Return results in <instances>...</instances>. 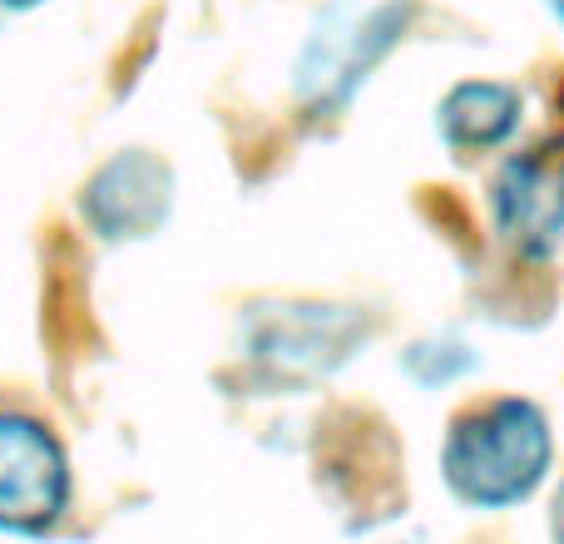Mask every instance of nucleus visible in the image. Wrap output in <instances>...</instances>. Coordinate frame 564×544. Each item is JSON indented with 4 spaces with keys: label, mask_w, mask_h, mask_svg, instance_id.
Here are the masks:
<instances>
[{
    "label": "nucleus",
    "mask_w": 564,
    "mask_h": 544,
    "mask_svg": "<svg viewBox=\"0 0 564 544\" xmlns=\"http://www.w3.org/2000/svg\"><path fill=\"white\" fill-rule=\"evenodd\" d=\"M69 510V456L45 421L0 411V530L45 535Z\"/></svg>",
    "instance_id": "4"
},
{
    "label": "nucleus",
    "mask_w": 564,
    "mask_h": 544,
    "mask_svg": "<svg viewBox=\"0 0 564 544\" xmlns=\"http://www.w3.org/2000/svg\"><path fill=\"white\" fill-rule=\"evenodd\" d=\"M490 224L525 263H545L564 243V134L510 154L490 178Z\"/></svg>",
    "instance_id": "3"
},
{
    "label": "nucleus",
    "mask_w": 564,
    "mask_h": 544,
    "mask_svg": "<svg viewBox=\"0 0 564 544\" xmlns=\"http://www.w3.org/2000/svg\"><path fill=\"white\" fill-rule=\"evenodd\" d=\"M550 535H555V544H564V486L555 496V510H550Z\"/></svg>",
    "instance_id": "8"
},
{
    "label": "nucleus",
    "mask_w": 564,
    "mask_h": 544,
    "mask_svg": "<svg viewBox=\"0 0 564 544\" xmlns=\"http://www.w3.org/2000/svg\"><path fill=\"white\" fill-rule=\"evenodd\" d=\"M476 367V357H470V347H460V341L441 337V341H416V347L406 351V371L421 381V387H446V381L466 377V371Z\"/></svg>",
    "instance_id": "7"
},
{
    "label": "nucleus",
    "mask_w": 564,
    "mask_h": 544,
    "mask_svg": "<svg viewBox=\"0 0 564 544\" xmlns=\"http://www.w3.org/2000/svg\"><path fill=\"white\" fill-rule=\"evenodd\" d=\"M525 124V95L506 79H460L436 105V134L456 159L496 154Z\"/></svg>",
    "instance_id": "6"
},
{
    "label": "nucleus",
    "mask_w": 564,
    "mask_h": 544,
    "mask_svg": "<svg viewBox=\"0 0 564 544\" xmlns=\"http://www.w3.org/2000/svg\"><path fill=\"white\" fill-rule=\"evenodd\" d=\"M35 6H45V0H0V10H10V15H25Z\"/></svg>",
    "instance_id": "9"
},
{
    "label": "nucleus",
    "mask_w": 564,
    "mask_h": 544,
    "mask_svg": "<svg viewBox=\"0 0 564 544\" xmlns=\"http://www.w3.org/2000/svg\"><path fill=\"white\" fill-rule=\"evenodd\" d=\"M545 10H550V20L564 30V0H545Z\"/></svg>",
    "instance_id": "10"
},
{
    "label": "nucleus",
    "mask_w": 564,
    "mask_h": 544,
    "mask_svg": "<svg viewBox=\"0 0 564 544\" xmlns=\"http://www.w3.org/2000/svg\"><path fill=\"white\" fill-rule=\"evenodd\" d=\"M406 30L401 0H377L367 10L337 6L312 25L302 40V55L292 65V89L312 115H341L357 99V89L371 79V69L391 55V45Z\"/></svg>",
    "instance_id": "2"
},
{
    "label": "nucleus",
    "mask_w": 564,
    "mask_h": 544,
    "mask_svg": "<svg viewBox=\"0 0 564 544\" xmlns=\"http://www.w3.org/2000/svg\"><path fill=\"white\" fill-rule=\"evenodd\" d=\"M555 436L535 401L496 396L460 411L441 446V476L470 510H510L530 500L550 476Z\"/></svg>",
    "instance_id": "1"
},
{
    "label": "nucleus",
    "mask_w": 564,
    "mask_h": 544,
    "mask_svg": "<svg viewBox=\"0 0 564 544\" xmlns=\"http://www.w3.org/2000/svg\"><path fill=\"white\" fill-rule=\"evenodd\" d=\"M169 204H174V178L144 149H129V154H115L95 178L85 184V208L89 228L109 243H124V238H149L159 224L169 218Z\"/></svg>",
    "instance_id": "5"
}]
</instances>
